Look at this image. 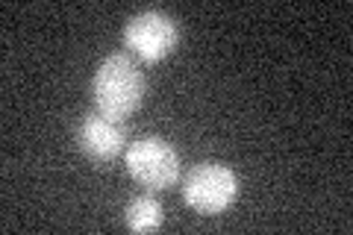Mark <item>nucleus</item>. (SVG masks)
I'll return each instance as SVG.
<instances>
[{"label": "nucleus", "mask_w": 353, "mask_h": 235, "mask_svg": "<svg viewBox=\"0 0 353 235\" xmlns=\"http://www.w3.org/2000/svg\"><path fill=\"white\" fill-rule=\"evenodd\" d=\"M127 171L139 185L165 192L180 180V153L159 136H141L127 147Z\"/></svg>", "instance_id": "nucleus-2"}, {"label": "nucleus", "mask_w": 353, "mask_h": 235, "mask_svg": "<svg viewBox=\"0 0 353 235\" xmlns=\"http://www.w3.org/2000/svg\"><path fill=\"white\" fill-rule=\"evenodd\" d=\"M176 41H180V24L159 9H145V12L132 15L124 27V44L139 59L148 62H159L174 53Z\"/></svg>", "instance_id": "nucleus-4"}, {"label": "nucleus", "mask_w": 353, "mask_h": 235, "mask_svg": "<svg viewBox=\"0 0 353 235\" xmlns=\"http://www.w3.org/2000/svg\"><path fill=\"white\" fill-rule=\"evenodd\" d=\"M92 94L97 112H103L115 121H124L145 100V74L127 53H112L97 65Z\"/></svg>", "instance_id": "nucleus-1"}, {"label": "nucleus", "mask_w": 353, "mask_h": 235, "mask_svg": "<svg viewBox=\"0 0 353 235\" xmlns=\"http://www.w3.org/2000/svg\"><path fill=\"white\" fill-rule=\"evenodd\" d=\"M124 221H127V227L132 232H157L162 227V206H159V200H153L148 194H141L136 200H130L127 209H124Z\"/></svg>", "instance_id": "nucleus-6"}, {"label": "nucleus", "mask_w": 353, "mask_h": 235, "mask_svg": "<svg viewBox=\"0 0 353 235\" xmlns=\"http://www.w3.org/2000/svg\"><path fill=\"white\" fill-rule=\"evenodd\" d=\"M77 147L92 162L106 165V162H112L115 156L124 153L127 130L121 121L103 115V112H92V115H85L80 121V127H77Z\"/></svg>", "instance_id": "nucleus-5"}, {"label": "nucleus", "mask_w": 353, "mask_h": 235, "mask_svg": "<svg viewBox=\"0 0 353 235\" xmlns=\"http://www.w3.org/2000/svg\"><path fill=\"white\" fill-rule=\"evenodd\" d=\"M183 197L201 215H221L236 203L239 176L221 162H203L185 176Z\"/></svg>", "instance_id": "nucleus-3"}]
</instances>
